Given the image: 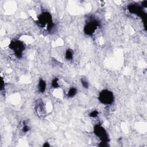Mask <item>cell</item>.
Here are the masks:
<instances>
[{
	"instance_id": "1",
	"label": "cell",
	"mask_w": 147,
	"mask_h": 147,
	"mask_svg": "<svg viewBox=\"0 0 147 147\" xmlns=\"http://www.w3.org/2000/svg\"><path fill=\"white\" fill-rule=\"evenodd\" d=\"M38 24L40 27H45L47 25V29L51 30L53 27V22L52 16L48 12H43L39 16L38 18Z\"/></svg>"
},
{
	"instance_id": "2",
	"label": "cell",
	"mask_w": 147,
	"mask_h": 147,
	"mask_svg": "<svg viewBox=\"0 0 147 147\" xmlns=\"http://www.w3.org/2000/svg\"><path fill=\"white\" fill-rule=\"evenodd\" d=\"M9 48L14 51V53L18 58H20L22 57V52L25 49V45L22 41L13 40L9 44Z\"/></svg>"
},
{
	"instance_id": "3",
	"label": "cell",
	"mask_w": 147,
	"mask_h": 147,
	"mask_svg": "<svg viewBox=\"0 0 147 147\" xmlns=\"http://www.w3.org/2000/svg\"><path fill=\"white\" fill-rule=\"evenodd\" d=\"M98 98L101 103L105 105L111 104L114 99L112 92L107 90H103L101 91Z\"/></svg>"
},
{
	"instance_id": "4",
	"label": "cell",
	"mask_w": 147,
	"mask_h": 147,
	"mask_svg": "<svg viewBox=\"0 0 147 147\" xmlns=\"http://www.w3.org/2000/svg\"><path fill=\"white\" fill-rule=\"evenodd\" d=\"M94 132L97 137L99 138L102 142L108 143L109 141L108 135L106 130L99 125H97L94 128Z\"/></svg>"
},
{
	"instance_id": "5",
	"label": "cell",
	"mask_w": 147,
	"mask_h": 147,
	"mask_svg": "<svg viewBox=\"0 0 147 147\" xmlns=\"http://www.w3.org/2000/svg\"><path fill=\"white\" fill-rule=\"evenodd\" d=\"M98 26H99V22L97 20H93L90 21L85 27V33L87 35H92L97 30Z\"/></svg>"
},
{
	"instance_id": "6",
	"label": "cell",
	"mask_w": 147,
	"mask_h": 147,
	"mask_svg": "<svg viewBox=\"0 0 147 147\" xmlns=\"http://www.w3.org/2000/svg\"><path fill=\"white\" fill-rule=\"evenodd\" d=\"M128 9L130 13L137 14L138 16L141 17L143 19H146V14L142 11L141 8L138 7V6H136V5H130L128 6Z\"/></svg>"
},
{
	"instance_id": "7",
	"label": "cell",
	"mask_w": 147,
	"mask_h": 147,
	"mask_svg": "<svg viewBox=\"0 0 147 147\" xmlns=\"http://www.w3.org/2000/svg\"><path fill=\"white\" fill-rule=\"evenodd\" d=\"M36 111L38 114L39 116H43L45 115V108H44V105H43L42 102H40L36 105Z\"/></svg>"
},
{
	"instance_id": "8",
	"label": "cell",
	"mask_w": 147,
	"mask_h": 147,
	"mask_svg": "<svg viewBox=\"0 0 147 147\" xmlns=\"http://www.w3.org/2000/svg\"><path fill=\"white\" fill-rule=\"evenodd\" d=\"M39 90L41 93H44L46 89V83L42 79H40L39 82Z\"/></svg>"
},
{
	"instance_id": "9",
	"label": "cell",
	"mask_w": 147,
	"mask_h": 147,
	"mask_svg": "<svg viewBox=\"0 0 147 147\" xmlns=\"http://www.w3.org/2000/svg\"><path fill=\"white\" fill-rule=\"evenodd\" d=\"M76 93H77V90L75 89V87H71L69 91H68V94H67V96L70 98H72L76 95Z\"/></svg>"
},
{
	"instance_id": "10",
	"label": "cell",
	"mask_w": 147,
	"mask_h": 147,
	"mask_svg": "<svg viewBox=\"0 0 147 147\" xmlns=\"http://www.w3.org/2000/svg\"><path fill=\"white\" fill-rule=\"evenodd\" d=\"M66 58L67 60H71L73 58V52L71 49H67L66 52Z\"/></svg>"
},
{
	"instance_id": "11",
	"label": "cell",
	"mask_w": 147,
	"mask_h": 147,
	"mask_svg": "<svg viewBox=\"0 0 147 147\" xmlns=\"http://www.w3.org/2000/svg\"><path fill=\"white\" fill-rule=\"evenodd\" d=\"M52 86L53 87V88L56 89V88H58L59 87V85L58 83V78H55L53 79V80H52Z\"/></svg>"
},
{
	"instance_id": "12",
	"label": "cell",
	"mask_w": 147,
	"mask_h": 147,
	"mask_svg": "<svg viewBox=\"0 0 147 147\" xmlns=\"http://www.w3.org/2000/svg\"><path fill=\"white\" fill-rule=\"evenodd\" d=\"M98 115V111L97 110H94L92 112H91L89 114V116L94 118V117H96Z\"/></svg>"
},
{
	"instance_id": "13",
	"label": "cell",
	"mask_w": 147,
	"mask_h": 147,
	"mask_svg": "<svg viewBox=\"0 0 147 147\" xmlns=\"http://www.w3.org/2000/svg\"><path fill=\"white\" fill-rule=\"evenodd\" d=\"M81 82H82V86H83L84 88H85V89H88L89 88V83L87 81H86V80H83V79H82Z\"/></svg>"
},
{
	"instance_id": "14",
	"label": "cell",
	"mask_w": 147,
	"mask_h": 147,
	"mask_svg": "<svg viewBox=\"0 0 147 147\" xmlns=\"http://www.w3.org/2000/svg\"><path fill=\"white\" fill-rule=\"evenodd\" d=\"M29 130V127L27 125L25 122H24V126L23 128H22V131H23L24 133H27Z\"/></svg>"
},
{
	"instance_id": "15",
	"label": "cell",
	"mask_w": 147,
	"mask_h": 147,
	"mask_svg": "<svg viewBox=\"0 0 147 147\" xmlns=\"http://www.w3.org/2000/svg\"><path fill=\"white\" fill-rule=\"evenodd\" d=\"M99 147H109V145L107 144V143L106 142H101L100 144H99Z\"/></svg>"
},
{
	"instance_id": "16",
	"label": "cell",
	"mask_w": 147,
	"mask_h": 147,
	"mask_svg": "<svg viewBox=\"0 0 147 147\" xmlns=\"http://www.w3.org/2000/svg\"><path fill=\"white\" fill-rule=\"evenodd\" d=\"M49 146H50V145H49V144H48V143L47 142L45 143L44 145H43V147H49Z\"/></svg>"
},
{
	"instance_id": "17",
	"label": "cell",
	"mask_w": 147,
	"mask_h": 147,
	"mask_svg": "<svg viewBox=\"0 0 147 147\" xmlns=\"http://www.w3.org/2000/svg\"><path fill=\"white\" fill-rule=\"evenodd\" d=\"M4 80H2V83H1V90H2V89H4Z\"/></svg>"
},
{
	"instance_id": "18",
	"label": "cell",
	"mask_w": 147,
	"mask_h": 147,
	"mask_svg": "<svg viewBox=\"0 0 147 147\" xmlns=\"http://www.w3.org/2000/svg\"><path fill=\"white\" fill-rule=\"evenodd\" d=\"M147 1H144L143 2V6H145V7H147Z\"/></svg>"
}]
</instances>
